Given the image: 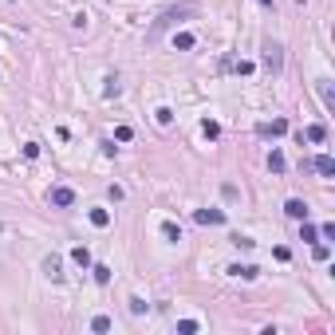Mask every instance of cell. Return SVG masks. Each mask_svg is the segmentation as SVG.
<instances>
[{
    "label": "cell",
    "mask_w": 335,
    "mask_h": 335,
    "mask_svg": "<svg viewBox=\"0 0 335 335\" xmlns=\"http://www.w3.org/2000/svg\"><path fill=\"white\" fill-rule=\"evenodd\" d=\"M119 91H122V87H119V79H107V91H103V95H107V99H115Z\"/></svg>",
    "instance_id": "cb8c5ba5"
},
{
    "label": "cell",
    "mask_w": 335,
    "mask_h": 335,
    "mask_svg": "<svg viewBox=\"0 0 335 335\" xmlns=\"http://www.w3.org/2000/svg\"><path fill=\"white\" fill-rule=\"evenodd\" d=\"M304 138H308V142H312V146H320L323 138H327V126H323V122H312V126H308V130H304Z\"/></svg>",
    "instance_id": "8992f818"
},
{
    "label": "cell",
    "mask_w": 335,
    "mask_h": 335,
    "mask_svg": "<svg viewBox=\"0 0 335 335\" xmlns=\"http://www.w3.org/2000/svg\"><path fill=\"white\" fill-rule=\"evenodd\" d=\"M91 225L95 229H107L110 225V213H107V209H91Z\"/></svg>",
    "instance_id": "5bb4252c"
},
{
    "label": "cell",
    "mask_w": 335,
    "mask_h": 335,
    "mask_svg": "<svg viewBox=\"0 0 335 335\" xmlns=\"http://www.w3.org/2000/svg\"><path fill=\"white\" fill-rule=\"evenodd\" d=\"M91 272H95L99 284H110V268H107V264H91Z\"/></svg>",
    "instance_id": "2e32d148"
},
{
    "label": "cell",
    "mask_w": 335,
    "mask_h": 335,
    "mask_svg": "<svg viewBox=\"0 0 335 335\" xmlns=\"http://www.w3.org/2000/svg\"><path fill=\"white\" fill-rule=\"evenodd\" d=\"M316 174H323V178H331V174H335V158H331V154H320V158H316Z\"/></svg>",
    "instance_id": "52a82bcc"
},
{
    "label": "cell",
    "mask_w": 335,
    "mask_h": 335,
    "mask_svg": "<svg viewBox=\"0 0 335 335\" xmlns=\"http://www.w3.org/2000/svg\"><path fill=\"white\" fill-rule=\"evenodd\" d=\"M316 237H320V229H316V225H308V221H304V241H316Z\"/></svg>",
    "instance_id": "d4e9b609"
},
{
    "label": "cell",
    "mask_w": 335,
    "mask_h": 335,
    "mask_svg": "<svg viewBox=\"0 0 335 335\" xmlns=\"http://www.w3.org/2000/svg\"><path fill=\"white\" fill-rule=\"evenodd\" d=\"M178 331H182V335H193V331H198V320H182V323H178Z\"/></svg>",
    "instance_id": "ffe728a7"
},
{
    "label": "cell",
    "mask_w": 335,
    "mask_h": 335,
    "mask_svg": "<svg viewBox=\"0 0 335 335\" xmlns=\"http://www.w3.org/2000/svg\"><path fill=\"white\" fill-rule=\"evenodd\" d=\"M284 213H288L292 221H308V205H304V201H300V198H292L288 205H284Z\"/></svg>",
    "instance_id": "5b68a950"
},
{
    "label": "cell",
    "mask_w": 335,
    "mask_h": 335,
    "mask_svg": "<svg viewBox=\"0 0 335 335\" xmlns=\"http://www.w3.org/2000/svg\"><path fill=\"white\" fill-rule=\"evenodd\" d=\"M154 115H158V122H162V126H170V122H174V110H170V107H158Z\"/></svg>",
    "instance_id": "d6986e66"
},
{
    "label": "cell",
    "mask_w": 335,
    "mask_h": 335,
    "mask_svg": "<svg viewBox=\"0 0 335 335\" xmlns=\"http://www.w3.org/2000/svg\"><path fill=\"white\" fill-rule=\"evenodd\" d=\"M193 221H198V225H221V221H225V209H198Z\"/></svg>",
    "instance_id": "3957f363"
},
{
    "label": "cell",
    "mask_w": 335,
    "mask_h": 335,
    "mask_svg": "<svg viewBox=\"0 0 335 335\" xmlns=\"http://www.w3.org/2000/svg\"><path fill=\"white\" fill-rule=\"evenodd\" d=\"M260 4H276V0H260Z\"/></svg>",
    "instance_id": "83f0119b"
},
{
    "label": "cell",
    "mask_w": 335,
    "mask_h": 335,
    "mask_svg": "<svg viewBox=\"0 0 335 335\" xmlns=\"http://www.w3.org/2000/svg\"><path fill=\"white\" fill-rule=\"evenodd\" d=\"M91 331H110V316H95V320H91Z\"/></svg>",
    "instance_id": "e0dca14e"
},
{
    "label": "cell",
    "mask_w": 335,
    "mask_h": 335,
    "mask_svg": "<svg viewBox=\"0 0 335 335\" xmlns=\"http://www.w3.org/2000/svg\"><path fill=\"white\" fill-rule=\"evenodd\" d=\"M24 158H28V162H32V158H40V146H36V142H28V146H24Z\"/></svg>",
    "instance_id": "484cf974"
},
{
    "label": "cell",
    "mask_w": 335,
    "mask_h": 335,
    "mask_svg": "<svg viewBox=\"0 0 335 335\" xmlns=\"http://www.w3.org/2000/svg\"><path fill=\"white\" fill-rule=\"evenodd\" d=\"M268 170H272V174H284V170H288V162H284V154H280V150L268 154Z\"/></svg>",
    "instance_id": "9c48e42d"
},
{
    "label": "cell",
    "mask_w": 335,
    "mask_h": 335,
    "mask_svg": "<svg viewBox=\"0 0 335 335\" xmlns=\"http://www.w3.org/2000/svg\"><path fill=\"white\" fill-rule=\"evenodd\" d=\"M264 67H268V71H280V67H284V47L280 44H264Z\"/></svg>",
    "instance_id": "6da1fadb"
},
{
    "label": "cell",
    "mask_w": 335,
    "mask_h": 335,
    "mask_svg": "<svg viewBox=\"0 0 335 335\" xmlns=\"http://www.w3.org/2000/svg\"><path fill=\"white\" fill-rule=\"evenodd\" d=\"M71 260H75L79 268H91V253H87L83 244H79V248H71Z\"/></svg>",
    "instance_id": "8fae6325"
},
{
    "label": "cell",
    "mask_w": 335,
    "mask_h": 335,
    "mask_svg": "<svg viewBox=\"0 0 335 335\" xmlns=\"http://www.w3.org/2000/svg\"><path fill=\"white\" fill-rule=\"evenodd\" d=\"M47 201H51L55 209H67V205L75 201V193H71L67 185H51V193H47Z\"/></svg>",
    "instance_id": "7a4b0ae2"
},
{
    "label": "cell",
    "mask_w": 335,
    "mask_h": 335,
    "mask_svg": "<svg viewBox=\"0 0 335 335\" xmlns=\"http://www.w3.org/2000/svg\"><path fill=\"white\" fill-rule=\"evenodd\" d=\"M201 130H205V138H217V134H221V126H217L213 119H205V122H201Z\"/></svg>",
    "instance_id": "ac0fdd59"
},
{
    "label": "cell",
    "mask_w": 335,
    "mask_h": 335,
    "mask_svg": "<svg viewBox=\"0 0 335 335\" xmlns=\"http://www.w3.org/2000/svg\"><path fill=\"white\" fill-rule=\"evenodd\" d=\"M130 312H134V316H142V312H146V300H138V296H134V300H130Z\"/></svg>",
    "instance_id": "4316f807"
},
{
    "label": "cell",
    "mask_w": 335,
    "mask_h": 335,
    "mask_svg": "<svg viewBox=\"0 0 335 335\" xmlns=\"http://www.w3.org/2000/svg\"><path fill=\"white\" fill-rule=\"evenodd\" d=\"M233 244H237V248H253L257 241H253V237H241V233H237V237H233Z\"/></svg>",
    "instance_id": "603a6c76"
},
{
    "label": "cell",
    "mask_w": 335,
    "mask_h": 335,
    "mask_svg": "<svg viewBox=\"0 0 335 335\" xmlns=\"http://www.w3.org/2000/svg\"><path fill=\"white\" fill-rule=\"evenodd\" d=\"M189 12H193V4H185V8H178V12H166L162 20H158V32H162V28H170V24L178 20V16H189Z\"/></svg>",
    "instance_id": "ba28073f"
},
{
    "label": "cell",
    "mask_w": 335,
    "mask_h": 335,
    "mask_svg": "<svg viewBox=\"0 0 335 335\" xmlns=\"http://www.w3.org/2000/svg\"><path fill=\"white\" fill-rule=\"evenodd\" d=\"M174 47H178V51H189V47H193V36H189V32H174Z\"/></svg>",
    "instance_id": "7c38bea8"
},
{
    "label": "cell",
    "mask_w": 335,
    "mask_h": 335,
    "mask_svg": "<svg viewBox=\"0 0 335 335\" xmlns=\"http://www.w3.org/2000/svg\"><path fill=\"white\" fill-rule=\"evenodd\" d=\"M162 237H166V241H182V225L166 221V225H162Z\"/></svg>",
    "instance_id": "9a60e30c"
},
{
    "label": "cell",
    "mask_w": 335,
    "mask_h": 335,
    "mask_svg": "<svg viewBox=\"0 0 335 335\" xmlns=\"http://www.w3.org/2000/svg\"><path fill=\"white\" fill-rule=\"evenodd\" d=\"M60 268H63V264H60V257H47V260H44V272L51 276V280H63V272H60Z\"/></svg>",
    "instance_id": "30bf717a"
},
{
    "label": "cell",
    "mask_w": 335,
    "mask_h": 335,
    "mask_svg": "<svg viewBox=\"0 0 335 335\" xmlns=\"http://www.w3.org/2000/svg\"><path fill=\"white\" fill-rule=\"evenodd\" d=\"M229 272H233V276H241V280H257V268H253V264H233Z\"/></svg>",
    "instance_id": "4fadbf2b"
},
{
    "label": "cell",
    "mask_w": 335,
    "mask_h": 335,
    "mask_svg": "<svg viewBox=\"0 0 335 335\" xmlns=\"http://www.w3.org/2000/svg\"><path fill=\"white\" fill-rule=\"evenodd\" d=\"M260 134H264V138H280V134H288V122H284V119H272V122H264V126H260Z\"/></svg>",
    "instance_id": "277c9868"
},
{
    "label": "cell",
    "mask_w": 335,
    "mask_h": 335,
    "mask_svg": "<svg viewBox=\"0 0 335 335\" xmlns=\"http://www.w3.org/2000/svg\"><path fill=\"white\" fill-rule=\"evenodd\" d=\"M233 71H237V75H248V71H253V63H248V60H237V63H233Z\"/></svg>",
    "instance_id": "44dd1931"
},
{
    "label": "cell",
    "mask_w": 335,
    "mask_h": 335,
    "mask_svg": "<svg viewBox=\"0 0 335 335\" xmlns=\"http://www.w3.org/2000/svg\"><path fill=\"white\" fill-rule=\"evenodd\" d=\"M115 138H119V142H130V138H134V130H130V126H119V130H115Z\"/></svg>",
    "instance_id": "7402d4cb"
}]
</instances>
